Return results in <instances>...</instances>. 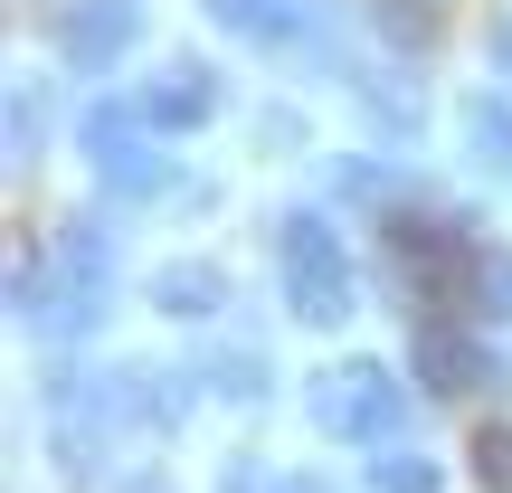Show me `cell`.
Listing matches in <instances>:
<instances>
[{"label":"cell","instance_id":"cell-17","mask_svg":"<svg viewBox=\"0 0 512 493\" xmlns=\"http://www.w3.org/2000/svg\"><path fill=\"white\" fill-rule=\"evenodd\" d=\"M266 493H332L323 475H266Z\"/></svg>","mask_w":512,"mask_h":493},{"label":"cell","instance_id":"cell-4","mask_svg":"<svg viewBox=\"0 0 512 493\" xmlns=\"http://www.w3.org/2000/svg\"><path fill=\"white\" fill-rule=\"evenodd\" d=\"M152 114L143 105H124V95H105V105L86 114V162H95V181L105 190H133V200H152V190L171 181V152L152 143Z\"/></svg>","mask_w":512,"mask_h":493},{"label":"cell","instance_id":"cell-6","mask_svg":"<svg viewBox=\"0 0 512 493\" xmlns=\"http://www.w3.org/2000/svg\"><path fill=\"white\" fill-rule=\"evenodd\" d=\"M133 105H143L162 133H190V124H209L219 86H209V67H200V57H171V67H152V86L133 95Z\"/></svg>","mask_w":512,"mask_h":493},{"label":"cell","instance_id":"cell-9","mask_svg":"<svg viewBox=\"0 0 512 493\" xmlns=\"http://www.w3.org/2000/svg\"><path fill=\"white\" fill-rule=\"evenodd\" d=\"M465 313L475 323H512V247L475 238V256H465Z\"/></svg>","mask_w":512,"mask_h":493},{"label":"cell","instance_id":"cell-7","mask_svg":"<svg viewBox=\"0 0 512 493\" xmlns=\"http://www.w3.org/2000/svg\"><path fill=\"white\" fill-rule=\"evenodd\" d=\"M418 380L437 389V399H465V389L494 380V361H484V351L465 342L456 323H418Z\"/></svg>","mask_w":512,"mask_h":493},{"label":"cell","instance_id":"cell-19","mask_svg":"<svg viewBox=\"0 0 512 493\" xmlns=\"http://www.w3.org/2000/svg\"><path fill=\"white\" fill-rule=\"evenodd\" d=\"M494 57H503V67H512V19H503V29H494Z\"/></svg>","mask_w":512,"mask_h":493},{"label":"cell","instance_id":"cell-8","mask_svg":"<svg viewBox=\"0 0 512 493\" xmlns=\"http://www.w3.org/2000/svg\"><path fill=\"white\" fill-rule=\"evenodd\" d=\"M152 304H162L171 323H209V313L228 304V275L200 266V256H171V266H152Z\"/></svg>","mask_w":512,"mask_h":493},{"label":"cell","instance_id":"cell-16","mask_svg":"<svg viewBox=\"0 0 512 493\" xmlns=\"http://www.w3.org/2000/svg\"><path fill=\"white\" fill-rule=\"evenodd\" d=\"M29 162H38V95L19 86L10 95V171H29Z\"/></svg>","mask_w":512,"mask_h":493},{"label":"cell","instance_id":"cell-2","mask_svg":"<svg viewBox=\"0 0 512 493\" xmlns=\"http://www.w3.org/2000/svg\"><path fill=\"white\" fill-rule=\"evenodd\" d=\"M275 266H285V313L313 332L351 323V304H361V275H351L342 238H332L323 209H285V228H275Z\"/></svg>","mask_w":512,"mask_h":493},{"label":"cell","instance_id":"cell-13","mask_svg":"<svg viewBox=\"0 0 512 493\" xmlns=\"http://www.w3.org/2000/svg\"><path fill=\"white\" fill-rule=\"evenodd\" d=\"M370 493H437V456H408V446L370 456Z\"/></svg>","mask_w":512,"mask_h":493},{"label":"cell","instance_id":"cell-1","mask_svg":"<svg viewBox=\"0 0 512 493\" xmlns=\"http://www.w3.org/2000/svg\"><path fill=\"white\" fill-rule=\"evenodd\" d=\"M114 285H124V266H114V228L105 219H67L48 247V266H38V304L29 323H57V332H95L114 304Z\"/></svg>","mask_w":512,"mask_h":493},{"label":"cell","instance_id":"cell-15","mask_svg":"<svg viewBox=\"0 0 512 493\" xmlns=\"http://www.w3.org/2000/svg\"><path fill=\"white\" fill-rule=\"evenodd\" d=\"M475 475H484V493H512V427H484L475 437Z\"/></svg>","mask_w":512,"mask_h":493},{"label":"cell","instance_id":"cell-10","mask_svg":"<svg viewBox=\"0 0 512 493\" xmlns=\"http://www.w3.org/2000/svg\"><path fill=\"white\" fill-rule=\"evenodd\" d=\"M200 380L209 389H219V399H266V351H256V342H228V351H209V361H200Z\"/></svg>","mask_w":512,"mask_h":493},{"label":"cell","instance_id":"cell-11","mask_svg":"<svg viewBox=\"0 0 512 493\" xmlns=\"http://www.w3.org/2000/svg\"><path fill=\"white\" fill-rule=\"evenodd\" d=\"M465 133H475V162L512 171V105L503 95H465Z\"/></svg>","mask_w":512,"mask_h":493},{"label":"cell","instance_id":"cell-3","mask_svg":"<svg viewBox=\"0 0 512 493\" xmlns=\"http://www.w3.org/2000/svg\"><path fill=\"white\" fill-rule=\"evenodd\" d=\"M313 427L342 446H399L408 427V389L380 361H323L313 370Z\"/></svg>","mask_w":512,"mask_h":493},{"label":"cell","instance_id":"cell-18","mask_svg":"<svg viewBox=\"0 0 512 493\" xmlns=\"http://www.w3.org/2000/svg\"><path fill=\"white\" fill-rule=\"evenodd\" d=\"M124 493H181V484H171V475H133Z\"/></svg>","mask_w":512,"mask_h":493},{"label":"cell","instance_id":"cell-5","mask_svg":"<svg viewBox=\"0 0 512 493\" xmlns=\"http://www.w3.org/2000/svg\"><path fill=\"white\" fill-rule=\"evenodd\" d=\"M133 38H143V0H67L57 10V48L76 67H114Z\"/></svg>","mask_w":512,"mask_h":493},{"label":"cell","instance_id":"cell-14","mask_svg":"<svg viewBox=\"0 0 512 493\" xmlns=\"http://www.w3.org/2000/svg\"><path fill=\"white\" fill-rule=\"evenodd\" d=\"M332 190H342V200H370V209H389V200H399V181H389L380 162H342V171H332Z\"/></svg>","mask_w":512,"mask_h":493},{"label":"cell","instance_id":"cell-12","mask_svg":"<svg viewBox=\"0 0 512 493\" xmlns=\"http://www.w3.org/2000/svg\"><path fill=\"white\" fill-rule=\"evenodd\" d=\"M200 10L219 19V29H238V38H285L294 19H304L294 0H200Z\"/></svg>","mask_w":512,"mask_h":493}]
</instances>
